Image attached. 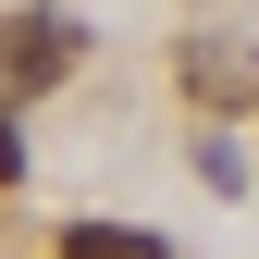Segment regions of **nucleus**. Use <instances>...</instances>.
I'll list each match as a JSON object with an SVG mask.
<instances>
[{
    "instance_id": "f257e3e1",
    "label": "nucleus",
    "mask_w": 259,
    "mask_h": 259,
    "mask_svg": "<svg viewBox=\"0 0 259 259\" xmlns=\"http://www.w3.org/2000/svg\"><path fill=\"white\" fill-rule=\"evenodd\" d=\"M74 25H62V13H13V25H0V87H13V99H37V87H62V74H74Z\"/></svg>"
},
{
    "instance_id": "f03ea898",
    "label": "nucleus",
    "mask_w": 259,
    "mask_h": 259,
    "mask_svg": "<svg viewBox=\"0 0 259 259\" xmlns=\"http://www.w3.org/2000/svg\"><path fill=\"white\" fill-rule=\"evenodd\" d=\"M185 87H198L210 111H247L259 99V50L247 37H185Z\"/></svg>"
},
{
    "instance_id": "7ed1b4c3",
    "label": "nucleus",
    "mask_w": 259,
    "mask_h": 259,
    "mask_svg": "<svg viewBox=\"0 0 259 259\" xmlns=\"http://www.w3.org/2000/svg\"><path fill=\"white\" fill-rule=\"evenodd\" d=\"M62 259H160L148 222H62Z\"/></svg>"
},
{
    "instance_id": "20e7f679",
    "label": "nucleus",
    "mask_w": 259,
    "mask_h": 259,
    "mask_svg": "<svg viewBox=\"0 0 259 259\" xmlns=\"http://www.w3.org/2000/svg\"><path fill=\"white\" fill-rule=\"evenodd\" d=\"M0 185H25V136H13V123H0Z\"/></svg>"
}]
</instances>
